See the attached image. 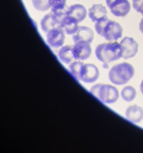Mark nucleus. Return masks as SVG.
<instances>
[{
	"instance_id": "7ed1b4c3",
	"label": "nucleus",
	"mask_w": 143,
	"mask_h": 153,
	"mask_svg": "<svg viewBox=\"0 0 143 153\" xmlns=\"http://www.w3.org/2000/svg\"><path fill=\"white\" fill-rule=\"evenodd\" d=\"M135 70L129 63L124 62L116 64L109 72L110 82L116 85H123L128 83L133 76Z\"/></svg>"
},
{
	"instance_id": "9d476101",
	"label": "nucleus",
	"mask_w": 143,
	"mask_h": 153,
	"mask_svg": "<svg viewBox=\"0 0 143 153\" xmlns=\"http://www.w3.org/2000/svg\"><path fill=\"white\" fill-rule=\"evenodd\" d=\"M72 39L74 43L80 41L91 43L94 39V32L90 28L79 26L77 31L73 34Z\"/></svg>"
},
{
	"instance_id": "b1692460",
	"label": "nucleus",
	"mask_w": 143,
	"mask_h": 153,
	"mask_svg": "<svg viewBox=\"0 0 143 153\" xmlns=\"http://www.w3.org/2000/svg\"><path fill=\"white\" fill-rule=\"evenodd\" d=\"M139 30L143 34V18L141 19V21H140L139 22Z\"/></svg>"
},
{
	"instance_id": "4be33fe9",
	"label": "nucleus",
	"mask_w": 143,
	"mask_h": 153,
	"mask_svg": "<svg viewBox=\"0 0 143 153\" xmlns=\"http://www.w3.org/2000/svg\"><path fill=\"white\" fill-rule=\"evenodd\" d=\"M133 7L138 13L143 11V0H133Z\"/></svg>"
},
{
	"instance_id": "f3484780",
	"label": "nucleus",
	"mask_w": 143,
	"mask_h": 153,
	"mask_svg": "<svg viewBox=\"0 0 143 153\" xmlns=\"http://www.w3.org/2000/svg\"><path fill=\"white\" fill-rule=\"evenodd\" d=\"M122 99L126 102H131L136 98V91L132 86H126L122 89L121 92Z\"/></svg>"
},
{
	"instance_id": "4468645a",
	"label": "nucleus",
	"mask_w": 143,
	"mask_h": 153,
	"mask_svg": "<svg viewBox=\"0 0 143 153\" xmlns=\"http://www.w3.org/2000/svg\"><path fill=\"white\" fill-rule=\"evenodd\" d=\"M78 21L72 16L67 15L63 20L61 23V28L64 30L66 33L69 35L74 34L78 29Z\"/></svg>"
},
{
	"instance_id": "a211bd4d",
	"label": "nucleus",
	"mask_w": 143,
	"mask_h": 153,
	"mask_svg": "<svg viewBox=\"0 0 143 153\" xmlns=\"http://www.w3.org/2000/svg\"><path fill=\"white\" fill-rule=\"evenodd\" d=\"M83 64H83L81 61H74L69 65L70 73L78 81L80 80V75Z\"/></svg>"
},
{
	"instance_id": "39448f33",
	"label": "nucleus",
	"mask_w": 143,
	"mask_h": 153,
	"mask_svg": "<svg viewBox=\"0 0 143 153\" xmlns=\"http://www.w3.org/2000/svg\"><path fill=\"white\" fill-rule=\"evenodd\" d=\"M46 40L51 47H60L63 45L65 40V31L61 27L53 28L46 34Z\"/></svg>"
},
{
	"instance_id": "a878e982",
	"label": "nucleus",
	"mask_w": 143,
	"mask_h": 153,
	"mask_svg": "<svg viewBox=\"0 0 143 153\" xmlns=\"http://www.w3.org/2000/svg\"><path fill=\"white\" fill-rule=\"evenodd\" d=\"M140 91H141L142 94H143V80L142 81V82H141V85H140Z\"/></svg>"
},
{
	"instance_id": "2eb2a0df",
	"label": "nucleus",
	"mask_w": 143,
	"mask_h": 153,
	"mask_svg": "<svg viewBox=\"0 0 143 153\" xmlns=\"http://www.w3.org/2000/svg\"><path fill=\"white\" fill-rule=\"evenodd\" d=\"M58 57L62 62L65 64H70L73 59H74V53H73V46L67 45L62 46L58 52Z\"/></svg>"
},
{
	"instance_id": "dca6fc26",
	"label": "nucleus",
	"mask_w": 143,
	"mask_h": 153,
	"mask_svg": "<svg viewBox=\"0 0 143 153\" xmlns=\"http://www.w3.org/2000/svg\"><path fill=\"white\" fill-rule=\"evenodd\" d=\"M40 25H41V28L45 33L47 34L50 30L53 29V28H57L58 27L57 25L56 22L54 20L53 16H52V13H49V14H46L43 16V18L42 19L41 22H40Z\"/></svg>"
},
{
	"instance_id": "f8f14e48",
	"label": "nucleus",
	"mask_w": 143,
	"mask_h": 153,
	"mask_svg": "<svg viewBox=\"0 0 143 153\" xmlns=\"http://www.w3.org/2000/svg\"><path fill=\"white\" fill-rule=\"evenodd\" d=\"M107 11L103 4H95L89 9V16L94 22L107 17Z\"/></svg>"
},
{
	"instance_id": "bb28decb",
	"label": "nucleus",
	"mask_w": 143,
	"mask_h": 153,
	"mask_svg": "<svg viewBox=\"0 0 143 153\" xmlns=\"http://www.w3.org/2000/svg\"><path fill=\"white\" fill-rule=\"evenodd\" d=\"M142 16H143V11H142Z\"/></svg>"
},
{
	"instance_id": "6ab92c4d",
	"label": "nucleus",
	"mask_w": 143,
	"mask_h": 153,
	"mask_svg": "<svg viewBox=\"0 0 143 153\" xmlns=\"http://www.w3.org/2000/svg\"><path fill=\"white\" fill-rule=\"evenodd\" d=\"M51 13H52L54 20L56 22L57 25L58 27H60L63 20L67 16V9L66 10V8L60 9V10H52Z\"/></svg>"
},
{
	"instance_id": "ddd939ff",
	"label": "nucleus",
	"mask_w": 143,
	"mask_h": 153,
	"mask_svg": "<svg viewBox=\"0 0 143 153\" xmlns=\"http://www.w3.org/2000/svg\"><path fill=\"white\" fill-rule=\"evenodd\" d=\"M67 15L72 16L79 22H82L86 16V9L80 4H74L67 9Z\"/></svg>"
},
{
	"instance_id": "f03ea898",
	"label": "nucleus",
	"mask_w": 143,
	"mask_h": 153,
	"mask_svg": "<svg viewBox=\"0 0 143 153\" xmlns=\"http://www.w3.org/2000/svg\"><path fill=\"white\" fill-rule=\"evenodd\" d=\"M122 48L117 42L99 44L95 49V55L98 61L104 64L117 61L122 58Z\"/></svg>"
},
{
	"instance_id": "412c9836",
	"label": "nucleus",
	"mask_w": 143,
	"mask_h": 153,
	"mask_svg": "<svg viewBox=\"0 0 143 153\" xmlns=\"http://www.w3.org/2000/svg\"><path fill=\"white\" fill-rule=\"evenodd\" d=\"M52 10H60L64 9L66 5V0H49Z\"/></svg>"
},
{
	"instance_id": "6e6552de",
	"label": "nucleus",
	"mask_w": 143,
	"mask_h": 153,
	"mask_svg": "<svg viewBox=\"0 0 143 153\" xmlns=\"http://www.w3.org/2000/svg\"><path fill=\"white\" fill-rule=\"evenodd\" d=\"M92 49L90 43L86 42H77L74 43L73 46V53H74V59L85 61L88 59L91 55Z\"/></svg>"
},
{
	"instance_id": "20e7f679",
	"label": "nucleus",
	"mask_w": 143,
	"mask_h": 153,
	"mask_svg": "<svg viewBox=\"0 0 143 153\" xmlns=\"http://www.w3.org/2000/svg\"><path fill=\"white\" fill-rule=\"evenodd\" d=\"M119 97L117 88L110 85H101L98 93V99L106 104H113L118 100Z\"/></svg>"
},
{
	"instance_id": "f257e3e1",
	"label": "nucleus",
	"mask_w": 143,
	"mask_h": 153,
	"mask_svg": "<svg viewBox=\"0 0 143 153\" xmlns=\"http://www.w3.org/2000/svg\"><path fill=\"white\" fill-rule=\"evenodd\" d=\"M95 28L98 34L110 42L120 38L123 32L120 24L116 21L110 20L107 17L95 22Z\"/></svg>"
},
{
	"instance_id": "1a4fd4ad",
	"label": "nucleus",
	"mask_w": 143,
	"mask_h": 153,
	"mask_svg": "<svg viewBox=\"0 0 143 153\" xmlns=\"http://www.w3.org/2000/svg\"><path fill=\"white\" fill-rule=\"evenodd\" d=\"M109 8L114 16L124 17L130 10V4L128 0H115Z\"/></svg>"
},
{
	"instance_id": "0eeeda50",
	"label": "nucleus",
	"mask_w": 143,
	"mask_h": 153,
	"mask_svg": "<svg viewBox=\"0 0 143 153\" xmlns=\"http://www.w3.org/2000/svg\"><path fill=\"white\" fill-rule=\"evenodd\" d=\"M99 77L98 67L92 64H83L80 75V80L84 83H93Z\"/></svg>"
},
{
	"instance_id": "aec40b11",
	"label": "nucleus",
	"mask_w": 143,
	"mask_h": 153,
	"mask_svg": "<svg viewBox=\"0 0 143 153\" xmlns=\"http://www.w3.org/2000/svg\"><path fill=\"white\" fill-rule=\"evenodd\" d=\"M34 8L39 11H46L51 7L49 0H31Z\"/></svg>"
},
{
	"instance_id": "423d86ee",
	"label": "nucleus",
	"mask_w": 143,
	"mask_h": 153,
	"mask_svg": "<svg viewBox=\"0 0 143 153\" xmlns=\"http://www.w3.org/2000/svg\"><path fill=\"white\" fill-rule=\"evenodd\" d=\"M122 48V58L125 59L131 58L138 52V43L133 37H125L120 43Z\"/></svg>"
},
{
	"instance_id": "5701e85b",
	"label": "nucleus",
	"mask_w": 143,
	"mask_h": 153,
	"mask_svg": "<svg viewBox=\"0 0 143 153\" xmlns=\"http://www.w3.org/2000/svg\"><path fill=\"white\" fill-rule=\"evenodd\" d=\"M101 85H102V84H97V85L92 86L90 89L91 94H92L94 97H97V98H98V93H99V90L100 88H101Z\"/></svg>"
},
{
	"instance_id": "393cba45",
	"label": "nucleus",
	"mask_w": 143,
	"mask_h": 153,
	"mask_svg": "<svg viewBox=\"0 0 143 153\" xmlns=\"http://www.w3.org/2000/svg\"><path fill=\"white\" fill-rule=\"evenodd\" d=\"M114 1L115 0H106V3H107V7H110V5L112 4V3H113Z\"/></svg>"
},
{
	"instance_id": "9b49d317",
	"label": "nucleus",
	"mask_w": 143,
	"mask_h": 153,
	"mask_svg": "<svg viewBox=\"0 0 143 153\" xmlns=\"http://www.w3.org/2000/svg\"><path fill=\"white\" fill-rule=\"evenodd\" d=\"M125 116L131 122L139 123L143 120V109L137 105H130L127 108Z\"/></svg>"
}]
</instances>
